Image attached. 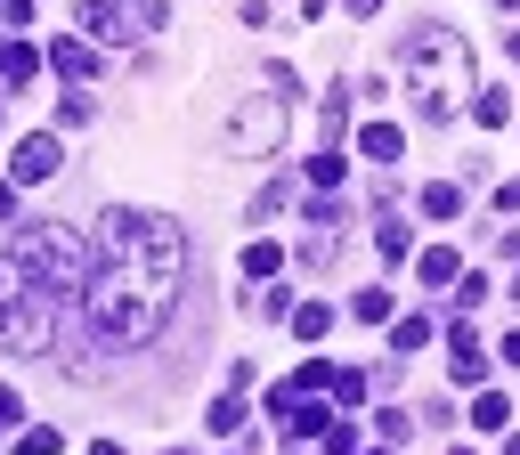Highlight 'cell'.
Returning <instances> with one entry per match:
<instances>
[{"label":"cell","mask_w":520,"mask_h":455,"mask_svg":"<svg viewBox=\"0 0 520 455\" xmlns=\"http://www.w3.org/2000/svg\"><path fill=\"white\" fill-rule=\"evenodd\" d=\"M179 285H187V236H179V220L114 204L98 220V277L82 293L90 325L106 342H122V350L155 342L171 325V309H179Z\"/></svg>","instance_id":"1"},{"label":"cell","mask_w":520,"mask_h":455,"mask_svg":"<svg viewBox=\"0 0 520 455\" xmlns=\"http://www.w3.org/2000/svg\"><path fill=\"white\" fill-rule=\"evenodd\" d=\"M399 82H407V98H415L423 122H447L464 98H480V90H472V49L455 41V33H439V25H415V33H407Z\"/></svg>","instance_id":"2"},{"label":"cell","mask_w":520,"mask_h":455,"mask_svg":"<svg viewBox=\"0 0 520 455\" xmlns=\"http://www.w3.org/2000/svg\"><path fill=\"white\" fill-rule=\"evenodd\" d=\"M57 293H41V285H9L0 293V350H17V358H41L49 342H57Z\"/></svg>","instance_id":"3"},{"label":"cell","mask_w":520,"mask_h":455,"mask_svg":"<svg viewBox=\"0 0 520 455\" xmlns=\"http://www.w3.org/2000/svg\"><path fill=\"white\" fill-rule=\"evenodd\" d=\"M155 25H163V9H155V0H139V9H122V0H82V33H98L106 49L139 41V33H155Z\"/></svg>","instance_id":"4"},{"label":"cell","mask_w":520,"mask_h":455,"mask_svg":"<svg viewBox=\"0 0 520 455\" xmlns=\"http://www.w3.org/2000/svg\"><path fill=\"white\" fill-rule=\"evenodd\" d=\"M285 139V98H252V106H236V122H228V155H269Z\"/></svg>","instance_id":"5"},{"label":"cell","mask_w":520,"mask_h":455,"mask_svg":"<svg viewBox=\"0 0 520 455\" xmlns=\"http://www.w3.org/2000/svg\"><path fill=\"white\" fill-rule=\"evenodd\" d=\"M358 155L390 171V163H399V155H407V130H399V122H366V130H358Z\"/></svg>","instance_id":"6"},{"label":"cell","mask_w":520,"mask_h":455,"mask_svg":"<svg viewBox=\"0 0 520 455\" xmlns=\"http://www.w3.org/2000/svg\"><path fill=\"white\" fill-rule=\"evenodd\" d=\"M447 374H455V382H480V374H488V358H480V342H472V325H455V334H447Z\"/></svg>","instance_id":"7"},{"label":"cell","mask_w":520,"mask_h":455,"mask_svg":"<svg viewBox=\"0 0 520 455\" xmlns=\"http://www.w3.org/2000/svg\"><path fill=\"white\" fill-rule=\"evenodd\" d=\"M57 163H65V147L49 139V130H41V139H25V147H17V179H49Z\"/></svg>","instance_id":"8"},{"label":"cell","mask_w":520,"mask_h":455,"mask_svg":"<svg viewBox=\"0 0 520 455\" xmlns=\"http://www.w3.org/2000/svg\"><path fill=\"white\" fill-rule=\"evenodd\" d=\"M423 212H431V220H455V212H464V187H455V179H431V187H423Z\"/></svg>","instance_id":"9"},{"label":"cell","mask_w":520,"mask_h":455,"mask_svg":"<svg viewBox=\"0 0 520 455\" xmlns=\"http://www.w3.org/2000/svg\"><path fill=\"white\" fill-rule=\"evenodd\" d=\"M301 179H309V187H325V195H334V187H342V155H334V147H317V155L301 163Z\"/></svg>","instance_id":"10"},{"label":"cell","mask_w":520,"mask_h":455,"mask_svg":"<svg viewBox=\"0 0 520 455\" xmlns=\"http://www.w3.org/2000/svg\"><path fill=\"white\" fill-rule=\"evenodd\" d=\"M49 65H57V74H98V49H82V41H57V49H49Z\"/></svg>","instance_id":"11"},{"label":"cell","mask_w":520,"mask_h":455,"mask_svg":"<svg viewBox=\"0 0 520 455\" xmlns=\"http://www.w3.org/2000/svg\"><path fill=\"white\" fill-rule=\"evenodd\" d=\"M293 334H301V342L334 334V309H325V301H301V309H293Z\"/></svg>","instance_id":"12"},{"label":"cell","mask_w":520,"mask_h":455,"mask_svg":"<svg viewBox=\"0 0 520 455\" xmlns=\"http://www.w3.org/2000/svg\"><path fill=\"white\" fill-rule=\"evenodd\" d=\"M374 244H382V260H407V252H415V236H407V220H390V212H382V228H374Z\"/></svg>","instance_id":"13"},{"label":"cell","mask_w":520,"mask_h":455,"mask_svg":"<svg viewBox=\"0 0 520 455\" xmlns=\"http://www.w3.org/2000/svg\"><path fill=\"white\" fill-rule=\"evenodd\" d=\"M415 269H423V285H431V293H447V285H455V252L439 244V252H423V260H415Z\"/></svg>","instance_id":"14"},{"label":"cell","mask_w":520,"mask_h":455,"mask_svg":"<svg viewBox=\"0 0 520 455\" xmlns=\"http://www.w3.org/2000/svg\"><path fill=\"white\" fill-rule=\"evenodd\" d=\"M472 423H480V431H504V423H512V399H504V390H480V407H472Z\"/></svg>","instance_id":"15"},{"label":"cell","mask_w":520,"mask_h":455,"mask_svg":"<svg viewBox=\"0 0 520 455\" xmlns=\"http://www.w3.org/2000/svg\"><path fill=\"white\" fill-rule=\"evenodd\" d=\"M33 65H41V57H33L25 41H9V49H0V82H33Z\"/></svg>","instance_id":"16"},{"label":"cell","mask_w":520,"mask_h":455,"mask_svg":"<svg viewBox=\"0 0 520 455\" xmlns=\"http://www.w3.org/2000/svg\"><path fill=\"white\" fill-rule=\"evenodd\" d=\"M431 342V317H399L390 325V350H423Z\"/></svg>","instance_id":"17"},{"label":"cell","mask_w":520,"mask_h":455,"mask_svg":"<svg viewBox=\"0 0 520 455\" xmlns=\"http://www.w3.org/2000/svg\"><path fill=\"white\" fill-rule=\"evenodd\" d=\"M472 114H480L488 130H504V122H512V98H504V90H480V98H472Z\"/></svg>","instance_id":"18"},{"label":"cell","mask_w":520,"mask_h":455,"mask_svg":"<svg viewBox=\"0 0 520 455\" xmlns=\"http://www.w3.org/2000/svg\"><path fill=\"white\" fill-rule=\"evenodd\" d=\"M277 260H285L277 244H244V277H277Z\"/></svg>","instance_id":"19"},{"label":"cell","mask_w":520,"mask_h":455,"mask_svg":"<svg viewBox=\"0 0 520 455\" xmlns=\"http://www.w3.org/2000/svg\"><path fill=\"white\" fill-rule=\"evenodd\" d=\"M212 431H220V439H228V431H244V399H236V390L212 407Z\"/></svg>","instance_id":"20"},{"label":"cell","mask_w":520,"mask_h":455,"mask_svg":"<svg viewBox=\"0 0 520 455\" xmlns=\"http://www.w3.org/2000/svg\"><path fill=\"white\" fill-rule=\"evenodd\" d=\"M374 423H382V439H390V447H407V431H415V415H399V407H382Z\"/></svg>","instance_id":"21"},{"label":"cell","mask_w":520,"mask_h":455,"mask_svg":"<svg viewBox=\"0 0 520 455\" xmlns=\"http://www.w3.org/2000/svg\"><path fill=\"white\" fill-rule=\"evenodd\" d=\"M317 447H325V455H358V431H350V423H325Z\"/></svg>","instance_id":"22"},{"label":"cell","mask_w":520,"mask_h":455,"mask_svg":"<svg viewBox=\"0 0 520 455\" xmlns=\"http://www.w3.org/2000/svg\"><path fill=\"white\" fill-rule=\"evenodd\" d=\"M488 301V277H455V309H480Z\"/></svg>","instance_id":"23"},{"label":"cell","mask_w":520,"mask_h":455,"mask_svg":"<svg viewBox=\"0 0 520 455\" xmlns=\"http://www.w3.org/2000/svg\"><path fill=\"white\" fill-rule=\"evenodd\" d=\"M17 455H57V431H25V439H17Z\"/></svg>","instance_id":"24"},{"label":"cell","mask_w":520,"mask_h":455,"mask_svg":"<svg viewBox=\"0 0 520 455\" xmlns=\"http://www.w3.org/2000/svg\"><path fill=\"white\" fill-rule=\"evenodd\" d=\"M496 212H520V179H504V187H496Z\"/></svg>","instance_id":"25"},{"label":"cell","mask_w":520,"mask_h":455,"mask_svg":"<svg viewBox=\"0 0 520 455\" xmlns=\"http://www.w3.org/2000/svg\"><path fill=\"white\" fill-rule=\"evenodd\" d=\"M17 423V390H0V431H9Z\"/></svg>","instance_id":"26"},{"label":"cell","mask_w":520,"mask_h":455,"mask_svg":"<svg viewBox=\"0 0 520 455\" xmlns=\"http://www.w3.org/2000/svg\"><path fill=\"white\" fill-rule=\"evenodd\" d=\"M0 220H17V187H0Z\"/></svg>","instance_id":"27"},{"label":"cell","mask_w":520,"mask_h":455,"mask_svg":"<svg viewBox=\"0 0 520 455\" xmlns=\"http://www.w3.org/2000/svg\"><path fill=\"white\" fill-rule=\"evenodd\" d=\"M350 9H358V17H374V9H382V0H350Z\"/></svg>","instance_id":"28"},{"label":"cell","mask_w":520,"mask_h":455,"mask_svg":"<svg viewBox=\"0 0 520 455\" xmlns=\"http://www.w3.org/2000/svg\"><path fill=\"white\" fill-rule=\"evenodd\" d=\"M504 455H520V439H504Z\"/></svg>","instance_id":"29"},{"label":"cell","mask_w":520,"mask_h":455,"mask_svg":"<svg viewBox=\"0 0 520 455\" xmlns=\"http://www.w3.org/2000/svg\"><path fill=\"white\" fill-rule=\"evenodd\" d=\"M366 455H390V447H366Z\"/></svg>","instance_id":"30"}]
</instances>
